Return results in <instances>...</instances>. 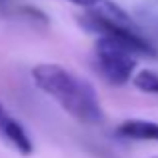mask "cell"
I'll return each instance as SVG.
<instances>
[{
	"label": "cell",
	"instance_id": "1",
	"mask_svg": "<svg viewBox=\"0 0 158 158\" xmlns=\"http://www.w3.org/2000/svg\"><path fill=\"white\" fill-rule=\"evenodd\" d=\"M32 80L74 120L88 126L104 120V110L94 86L72 70L58 64H38L32 68Z\"/></svg>",
	"mask_w": 158,
	"mask_h": 158
},
{
	"label": "cell",
	"instance_id": "2",
	"mask_svg": "<svg viewBox=\"0 0 158 158\" xmlns=\"http://www.w3.org/2000/svg\"><path fill=\"white\" fill-rule=\"evenodd\" d=\"M78 22L88 32H94L98 36H110L128 44L142 56H156V48L140 34L128 16L112 4H104L98 10L86 12L78 18Z\"/></svg>",
	"mask_w": 158,
	"mask_h": 158
},
{
	"label": "cell",
	"instance_id": "3",
	"mask_svg": "<svg viewBox=\"0 0 158 158\" xmlns=\"http://www.w3.org/2000/svg\"><path fill=\"white\" fill-rule=\"evenodd\" d=\"M94 56H96V68L100 76L108 84L114 86L126 84L132 78L136 70V62H138L136 60L138 52L134 48L116 38H110V36H98Z\"/></svg>",
	"mask_w": 158,
	"mask_h": 158
},
{
	"label": "cell",
	"instance_id": "4",
	"mask_svg": "<svg viewBox=\"0 0 158 158\" xmlns=\"http://www.w3.org/2000/svg\"><path fill=\"white\" fill-rule=\"evenodd\" d=\"M0 140L22 156H30L34 152V144H32L30 136L26 134L22 124L6 110L2 102H0Z\"/></svg>",
	"mask_w": 158,
	"mask_h": 158
},
{
	"label": "cell",
	"instance_id": "5",
	"mask_svg": "<svg viewBox=\"0 0 158 158\" xmlns=\"http://www.w3.org/2000/svg\"><path fill=\"white\" fill-rule=\"evenodd\" d=\"M116 134L126 140H150V142H158V122L144 120V118H130V120H124L116 128Z\"/></svg>",
	"mask_w": 158,
	"mask_h": 158
},
{
	"label": "cell",
	"instance_id": "6",
	"mask_svg": "<svg viewBox=\"0 0 158 158\" xmlns=\"http://www.w3.org/2000/svg\"><path fill=\"white\" fill-rule=\"evenodd\" d=\"M134 86L142 92L158 94V72H154V70L138 72V76H134Z\"/></svg>",
	"mask_w": 158,
	"mask_h": 158
},
{
	"label": "cell",
	"instance_id": "7",
	"mask_svg": "<svg viewBox=\"0 0 158 158\" xmlns=\"http://www.w3.org/2000/svg\"><path fill=\"white\" fill-rule=\"evenodd\" d=\"M68 2L78 4V6H86V8H90V6H96V4H100L102 0H68Z\"/></svg>",
	"mask_w": 158,
	"mask_h": 158
},
{
	"label": "cell",
	"instance_id": "8",
	"mask_svg": "<svg viewBox=\"0 0 158 158\" xmlns=\"http://www.w3.org/2000/svg\"><path fill=\"white\" fill-rule=\"evenodd\" d=\"M8 6V0H0V10H6Z\"/></svg>",
	"mask_w": 158,
	"mask_h": 158
},
{
	"label": "cell",
	"instance_id": "9",
	"mask_svg": "<svg viewBox=\"0 0 158 158\" xmlns=\"http://www.w3.org/2000/svg\"><path fill=\"white\" fill-rule=\"evenodd\" d=\"M154 158H158V156H154Z\"/></svg>",
	"mask_w": 158,
	"mask_h": 158
}]
</instances>
